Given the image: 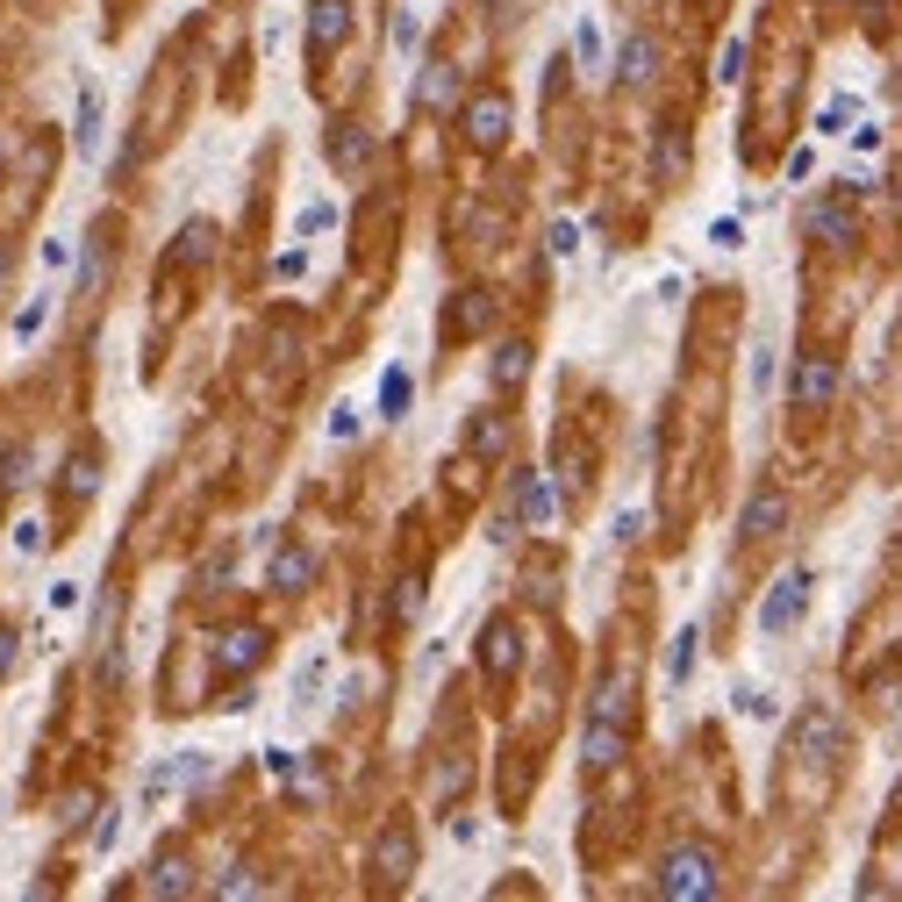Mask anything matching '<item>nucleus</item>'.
<instances>
[{
    "mask_svg": "<svg viewBox=\"0 0 902 902\" xmlns=\"http://www.w3.org/2000/svg\"><path fill=\"white\" fill-rule=\"evenodd\" d=\"M660 889L666 895H716V860L709 852H666Z\"/></svg>",
    "mask_w": 902,
    "mask_h": 902,
    "instance_id": "1",
    "label": "nucleus"
},
{
    "mask_svg": "<svg viewBox=\"0 0 902 902\" xmlns=\"http://www.w3.org/2000/svg\"><path fill=\"white\" fill-rule=\"evenodd\" d=\"M802 602H809V580H802V573H788L781 588H774L767 602H759V623H767V631H788V623L802 616Z\"/></svg>",
    "mask_w": 902,
    "mask_h": 902,
    "instance_id": "2",
    "label": "nucleus"
},
{
    "mask_svg": "<svg viewBox=\"0 0 902 902\" xmlns=\"http://www.w3.org/2000/svg\"><path fill=\"white\" fill-rule=\"evenodd\" d=\"M466 136H473V144H501V136H509V101H501V94H480V101L466 108Z\"/></svg>",
    "mask_w": 902,
    "mask_h": 902,
    "instance_id": "3",
    "label": "nucleus"
},
{
    "mask_svg": "<svg viewBox=\"0 0 902 902\" xmlns=\"http://www.w3.org/2000/svg\"><path fill=\"white\" fill-rule=\"evenodd\" d=\"M408 867H416V838H408V823H394V831L380 838V874L408 881Z\"/></svg>",
    "mask_w": 902,
    "mask_h": 902,
    "instance_id": "4",
    "label": "nucleus"
},
{
    "mask_svg": "<svg viewBox=\"0 0 902 902\" xmlns=\"http://www.w3.org/2000/svg\"><path fill=\"white\" fill-rule=\"evenodd\" d=\"M831 387H838V365L817 351V359L802 365V387H795V402H802V408H817V402H831Z\"/></svg>",
    "mask_w": 902,
    "mask_h": 902,
    "instance_id": "5",
    "label": "nucleus"
},
{
    "mask_svg": "<svg viewBox=\"0 0 902 902\" xmlns=\"http://www.w3.org/2000/svg\"><path fill=\"white\" fill-rule=\"evenodd\" d=\"M344 29H351V14H344V0H315V22H309V37H315V51H330V43H344Z\"/></svg>",
    "mask_w": 902,
    "mask_h": 902,
    "instance_id": "6",
    "label": "nucleus"
},
{
    "mask_svg": "<svg viewBox=\"0 0 902 902\" xmlns=\"http://www.w3.org/2000/svg\"><path fill=\"white\" fill-rule=\"evenodd\" d=\"M258 645H266L258 631H229L222 637V666H229V674H237V666H258Z\"/></svg>",
    "mask_w": 902,
    "mask_h": 902,
    "instance_id": "7",
    "label": "nucleus"
},
{
    "mask_svg": "<svg viewBox=\"0 0 902 902\" xmlns=\"http://www.w3.org/2000/svg\"><path fill=\"white\" fill-rule=\"evenodd\" d=\"M94 480H101V473H94V452H72V466H65V495H72V501H86V495H94Z\"/></svg>",
    "mask_w": 902,
    "mask_h": 902,
    "instance_id": "8",
    "label": "nucleus"
},
{
    "mask_svg": "<svg viewBox=\"0 0 902 902\" xmlns=\"http://www.w3.org/2000/svg\"><path fill=\"white\" fill-rule=\"evenodd\" d=\"M309 573H315L309 552H280V559H272V588H301Z\"/></svg>",
    "mask_w": 902,
    "mask_h": 902,
    "instance_id": "9",
    "label": "nucleus"
},
{
    "mask_svg": "<svg viewBox=\"0 0 902 902\" xmlns=\"http://www.w3.org/2000/svg\"><path fill=\"white\" fill-rule=\"evenodd\" d=\"M623 80H631V86H645V80H652V43H645V37L623 43Z\"/></svg>",
    "mask_w": 902,
    "mask_h": 902,
    "instance_id": "10",
    "label": "nucleus"
},
{
    "mask_svg": "<svg viewBox=\"0 0 902 902\" xmlns=\"http://www.w3.org/2000/svg\"><path fill=\"white\" fill-rule=\"evenodd\" d=\"M80 151H86V158L101 151V101L94 94H80Z\"/></svg>",
    "mask_w": 902,
    "mask_h": 902,
    "instance_id": "11",
    "label": "nucleus"
},
{
    "mask_svg": "<svg viewBox=\"0 0 902 902\" xmlns=\"http://www.w3.org/2000/svg\"><path fill=\"white\" fill-rule=\"evenodd\" d=\"M487 666H516V631L509 623H487Z\"/></svg>",
    "mask_w": 902,
    "mask_h": 902,
    "instance_id": "12",
    "label": "nucleus"
},
{
    "mask_svg": "<svg viewBox=\"0 0 902 902\" xmlns=\"http://www.w3.org/2000/svg\"><path fill=\"white\" fill-rule=\"evenodd\" d=\"M380 408H387V416H402V408H408V373H387V380H380Z\"/></svg>",
    "mask_w": 902,
    "mask_h": 902,
    "instance_id": "13",
    "label": "nucleus"
},
{
    "mask_svg": "<svg viewBox=\"0 0 902 902\" xmlns=\"http://www.w3.org/2000/svg\"><path fill=\"white\" fill-rule=\"evenodd\" d=\"M22 480H29V445H14L0 458V487H22Z\"/></svg>",
    "mask_w": 902,
    "mask_h": 902,
    "instance_id": "14",
    "label": "nucleus"
},
{
    "mask_svg": "<svg viewBox=\"0 0 902 902\" xmlns=\"http://www.w3.org/2000/svg\"><path fill=\"white\" fill-rule=\"evenodd\" d=\"M523 359H530V351H523V344H509V351L495 359V380H509V387H516V380H523Z\"/></svg>",
    "mask_w": 902,
    "mask_h": 902,
    "instance_id": "15",
    "label": "nucleus"
},
{
    "mask_svg": "<svg viewBox=\"0 0 902 902\" xmlns=\"http://www.w3.org/2000/svg\"><path fill=\"white\" fill-rule=\"evenodd\" d=\"M158 889H165V895L187 889V860H165V867H158Z\"/></svg>",
    "mask_w": 902,
    "mask_h": 902,
    "instance_id": "16",
    "label": "nucleus"
},
{
    "mask_svg": "<svg viewBox=\"0 0 902 902\" xmlns=\"http://www.w3.org/2000/svg\"><path fill=\"white\" fill-rule=\"evenodd\" d=\"M43 315H51L43 301H37V309H22V315H14V338H37V330H43Z\"/></svg>",
    "mask_w": 902,
    "mask_h": 902,
    "instance_id": "17",
    "label": "nucleus"
},
{
    "mask_svg": "<svg viewBox=\"0 0 902 902\" xmlns=\"http://www.w3.org/2000/svg\"><path fill=\"white\" fill-rule=\"evenodd\" d=\"M687 645H695V631H687V637H674V660H666V674H674V681L687 674V660H695V652H687Z\"/></svg>",
    "mask_w": 902,
    "mask_h": 902,
    "instance_id": "18",
    "label": "nucleus"
},
{
    "mask_svg": "<svg viewBox=\"0 0 902 902\" xmlns=\"http://www.w3.org/2000/svg\"><path fill=\"white\" fill-rule=\"evenodd\" d=\"M14 666V631H0V674Z\"/></svg>",
    "mask_w": 902,
    "mask_h": 902,
    "instance_id": "19",
    "label": "nucleus"
}]
</instances>
